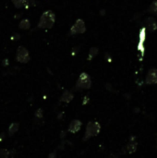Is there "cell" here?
Instances as JSON below:
<instances>
[{
  "instance_id": "6da1fadb",
  "label": "cell",
  "mask_w": 157,
  "mask_h": 158,
  "mask_svg": "<svg viewBox=\"0 0 157 158\" xmlns=\"http://www.w3.org/2000/svg\"><path fill=\"white\" fill-rule=\"evenodd\" d=\"M55 21V13L52 10H46L42 14L39 20L37 28L39 29H51L53 28Z\"/></svg>"
},
{
  "instance_id": "7a4b0ae2",
  "label": "cell",
  "mask_w": 157,
  "mask_h": 158,
  "mask_svg": "<svg viewBox=\"0 0 157 158\" xmlns=\"http://www.w3.org/2000/svg\"><path fill=\"white\" fill-rule=\"evenodd\" d=\"M100 131H101L100 123L97 121H90L86 126L84 137L82 138V140L86 142V140H90L91 138L95 137V136H97L100 133Z\"/></svg>"
},
{
  "instance_id": "3957f363",
  "label": "cell",
  "mask_w": 157,
  "mask_h": 158,
  "mask_svg": "<svg viewBox=\"0 0 157 158\" xmlns=\"http://www.w3.org/2000/svg\"><path fill=\"white\" fill-rule=\"evenodd\" d=\"M91 87V80L89 74L86 72L81 73L78 81L75 85V90H82V89H90Z\"/></svg>"
},
{
  "instance_id": "277c9868",
  "label": "cell",
  "mask_w": 157,
  "mask_h": 158,
  "mask_svg": "<svg viewBox=\"0 0 157 158\" xmlns=\"http://www.w3.org/2000/svg\"><path fill=\"white\" fill-rule=\"evenodd\" d=\"M86 32V25L84 23L83 20L78 19L75 23H74L70 30H69V34L70 35H76V34H81Z\"/></svg>"
},
{
  "instance_id": "5b68a950",
  "label": "cell",
  "mask_w": 157,
  "mask_h": 158,
  "mask_svg": "<svg viewBox=\"0 0 157 158\" xmlns=\"http://www.w3.org/2000/svg\"><path fill=\"white\" fill-rule=\"evenodd\" d=\"M30 59L28 50L24 46H19L16 53V60L20 63L26 64L28 63Z\"/></svg>"
},
{
  "instance_id": "8992f818",
  "label": "cell",
  "mask_w": 157,
  "mask_h": 158,
  "mask_svg": "<svg viewBox=\"0 0 157 158\" xmlns=\"http://www.w3.org/2000/svg\"><path fill=\"white\" fill-rule=\"evenodd\" d=\"M145 81L147 84L149 85L157 84V69L156 68H151L149 71H148Z\"/></svg>"
},
{
  "instance_id": "52a82bcc",
  "label": "cell",
  "mask_w": 157,
  "mask_h": 158,
  "mask_svg": "<svg viewBox=\"0 0 157 158\" xmlns=\"http://www.w3.org/2000/svg\"><path fill=\"white\" fill-rule=\"evenodd\" d=\"M81 126H82V122L80 119H73L70 124L68 126V131L70 133H77L78 131H80L81 129Z\"/></svg>"
},
{
  "instance_id": "ba28073f",
  "label": "cell",
  "mask_w": 157,
  "mask_h": 158,
  "mask_svg": "<svg viewBox=\"0 0 157 158\" xmlns=\"http://www.w3.org/2000/svg\"><path fill=\"white\" fill-rule=\"evenodd\" d=\"M145 29H147L150 33L155 32L157 30V22L152 17H148L144 21Z\"/></svg>"
},
{
  "instance_id": "9c48e42d",
  "label": "cell",
  "mask_w": 157,
  "mask_h": 158,
  "mask_svg": "<svg viewBox=\"0 0 157 158\" xmlns=\"http://www.w3.org/2000/svg\"><path fill=\"white\" fill-rule=\"evenodd\" d=\"M32 0H12L16 8H23L32 6Z\"/></svg>"
},
{
  "instance_id": "30bf717a",
  "label": "cell",
  "mask_w": 157,
  "mask_h": 158,
  "mask_svg": "<svg viewBox=\"0 0 157 158\" xmlns=\"http://www.w3.org/2000/svg\"><path fill=\"white\" fill-rule=\"evenodd\" d=\"M73 98H74V95H73V94L71 93V92L65 91L64 93L62 94V95H61L59 101H60V102H62V103L68 104V103H70L71 101L73 100Z\"/></svg>"
},
{
  "instance_id": "8fae6325",
  "label": "cell",
  "mask_w": 157,
  "mask_h": 158,
  "mask_svg": "<svg viewBox=\"0 0 157 158\" xmlns=\"http://www.w3.org/2000/svg\"><path fill=\"white\" fill-rule=\"evenodd\" d=\"M19 129H20L19 123H16V122L11 123V124L9 125V127H8V135L11 137V136H13L17 132V131L19 130Z\"/></svg>"
},
{
  "instance_id": "7c38bea8",
  "label": "cell",
  "mask_w": 157,
  "mask_h": 158,
  "mask_svg": "<svg viewBox=\"0 0 157 158\" xmlns=\"http://www.w3.org/2000/svg\"><path fill=\"white\" fill-rule=\"evenodd\" d=\"M137 145L138 144L136 142H129L128 145L126 146L125 150L127 151V153H134L135 151H136Z\"/></svg>"
},
{
  "instance_id": "4fadbf2b",
  "label": "cell",
  "mask_w": 157,
  "mask_h": 158,
  "mask_svg": "<svg viewBox=\"0 0 157 158\" xmlns=\"http://www.w3.org/2000/svg\"><path fill=\"white\" fill-rule=\"evenodd\" d=\"M19 27L20 29H22V30H29L30 27V21L28 19H24L22 20L20 22L19 24Z\"/></svg>"
},
{
  "instance_id": "5bb4252c",
  "label": "cell",
  "mask_w": 157,
  "mask_h": 158,
  "mask_svg": "<svg viewBox=\"0 0 157 158\" xmlns=\"http://www.w3.org/2000/svg\"><path fill=\"white\" fill-rule=\"evenodd\" d=\"M148 12H150V13H152V14H154L157 16V0H155V1L152 2L150 7H148V9H147Z\"/></svg>"
},
{
  "instance_id": "9a60e30c",
  "label": "cell",
  "mask_w": 157,
  "mask_h": 158,
  "mask_svg": "<svg viewBox=\"0 0 157 158\" xmlns=\"http://www.w3.org/2000/svg\"><path fill=\"white\" fill-rule=\"evenodd\" d=\"M98 48L97 47H91L89 52V56H88V60H91L93 58H95L98 55Z\"/></svg>"
},
{
  "instance_id": "2e32d148",
  "label": "cell",
  "mask_w": 157,
  "mask_h": 158,
  "mask_svg": "<svg viewBox=\"0 0 157 158\" xmlns=\"http://www.w3.org/2000/svg\"><path fill=\"white\" fill-rule=\"evenodd\" d=\"M9 157V151L5 148H0V158H8Z\"/></svg>"
},
{
  "instance_id": "e0dca14e",
  "label": "cell",
  "mask_w": 157,
  "mask_h": 158,
  "mask_svg": "<svg viewBox=\"0 0 157 158\" xmlns=\"http://www.w3.org/2000/svg\"><path fill=\"white\" fill-rule=\"evenodd\" d=\"M43 117V110L42 108H38L35 111V117L38 118V119H41Z\"/></svg>"
},
{
  "instance_id": "ac0fdd59",
  "label": "cell",
  "mask_w": 157,
  "mask_h": 158,
  "mask_svg": "<svg viewBox=\"0 0 157 158\" xmlns=\"http://www.w3.org/2000/svg\"><path fill=\"white\" fill-rule=\"evenodd\" d=\"M11 39H12V40H16V41L19 40V39H20V34L19 33H14L11 36Z\"/></svg>"
},
{
  "instance_id": "d6986e66",
  "label": "cell",
  "mask_w": 157,
  "mask_h": 158,
  "mask_svg": "<svg viewBox=\"0 0 157 158\" xmlns=\"http://www.w3.org/2000/svg\"><path fill=\"white\" fill-rule=\"evenodd\" d=\"M8 64H9V61H8L7 58H5V59L2 61V65L4 66V67H7Z\"/></svg>"
},
{
  "instance_id": "ffe728a7",
  "label": "cell",
  "mask_w": 157,
  "mask_h": 158,
  "mask_svg": "<svg viewBox=\"0 0 157 158\" xmlns=\"http://www.w3.org/2000/svg\"><path fill=\"white\" fill-rule=\"evenodd\" d=\"M47 158H58V156H56V152L55 151V152H53V153H51Z\"/></svg>"
},
{
  "instance_id": "44dd1931",
  "label": "cell",
  "mask_w": 157,
  "mask_h": 158,
  "mask_svg": "<svg viewBox=\"0 0 157 158\" xmlns=\"http://www.w3.org/2000/svg\"><path fill=\"white\" fill-rule=\"evenodd\" d=\"M6 134L5 133H1V134H0V142H2V140H4V139H5V137H6V136H5Z\"/></svg>"
},
{
  "instance_id": "7402d4cb",
  "label": "cell",
  "mask_w": 157,
  "mask_h": 158,
  "mask_svg": "<svg viewBox=\"0 0 157 158\" xmlns=\"http://www.w3.org/2000/svg\"><path fill=\"white\" fill-rule=\"evenodd\" d=\"M78 49V47H76V48H73L72 49V56H74V55H76L77 54V50Z\"/></svg>"
},
{
  "instance_id": "603a6c76",
  "label": "cell",
  "mask_w": 157,
  "mask_h": 158,
  "mask_svg": "<svg viewBox=\"0 0 157 158\" xmlns=\"http://www.w3.org/2000/svg\"><path fill=\"white\" fill-rule=\"evenodd\" d=\"M63 114H64V112H61V113H59V115L58 116V119H59V118H60V119H61V118H62V117H63Z\"/></svg>"
},
{
  "instance_id": "cb8c5ba5",
  "label": "cell",
  "mask_w": 157,
  "mask_h": 158,
  "mask_svg": "<svg viewBox=\"0 0 157 158\" xmlns=\"http://www.w3.org/2000/svg\"><path fill=\"white\" fill-rule=\"evenodd\" d=\"M84 99H85V100L83 101V103H82V104H87V102H88V101H89V98L86 96V97H85Z\"/></svg>"
},
{
  "instance_id": "d4e9b609",
  "label": "cell",
  "mask_w": 157,
  "mask_h": 158,
  "mask_svg": "<svg viewBox=\"0 0 157 158\" xmlns=\"http://www.w3.org/2000/svg\"><path fill=\"white\" fill-rule=\"evenodd\" d=\"M65 134H66V132H65V131H63V132L60 134V137H61V138H64V137H65Z\"/></svg>"
},
{
  "instance_id": "484cf974",
  "label": "cell",
  "mask_w": 157,
  "mask_h": 158,
  "mask_svg": "<svg viewBox=\"0 0 157 158\" xmlns=\"http://www.w3.org/2000/svg\"><path fill=\"white\" fill-rule=\"evenodd\" d=\"M156 147H157V137H156Z\"/></svg>"
}]
</instances>
